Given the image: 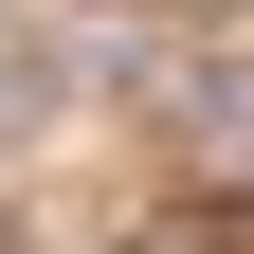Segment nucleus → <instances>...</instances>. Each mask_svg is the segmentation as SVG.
Listing matches in <instances>:
<instances>
[]
</instances>
